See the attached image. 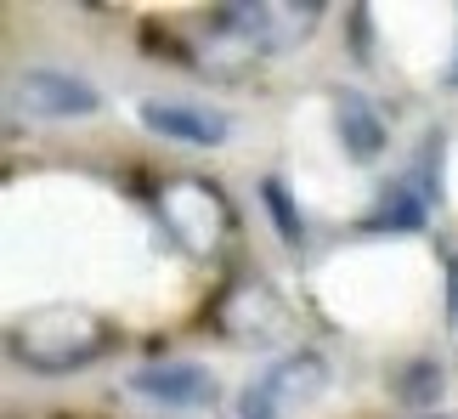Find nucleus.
<instances>
[{
    "label": "nucleus",
    "mask_w": 458,
    "mask_h": 419,
    "mask_svg": "<svg viewBox=\"0 0 458 419\" xmlns=\"http://www.w3.org/2000/svg\"><path fill=\"white\" fill-rule=\"evenodd\" d=\"M453 80H458V68H453Z\"/></svg>",
    "instance_id": "2eb2a0df"
},
{
    "label": "nucleus",
    "mask_w": 458,
    "mask_h": 419,
    "mask_svg": "<svg viewBox=\"0 0 458 419\" xmlns=\"http://www.w3.org/2000/svg\"><path fill=\"white\" fill-rule=\"evenodd\" d=\"M216 318H221V329L233 340H277L289 329V312H284V301H277L267 284H238L221 301Z\"/></svg>",
    "instance_id": "0eeeda50"
},
{
    "label": "nucleus",
    "mask_w": 458,
    "mask_h": 419,
    "mask_svg": "<svg viewBox=\"0 0 458 419\" xmlns=\"http://www.w3.org/2000/svg\"><path fill=\"white\" fill-rule=\"evenodd\" d=\"M425 210H430L425 187H419V182L408 176V182L385 187V193H379V204L368 210V221H362V227H374V233H385V227H391V233H408V227H419V221H425Z\"/></svg>",
    "instance_id": "9d476101"
},
{
    "label": "nucleus",
    "mask_w": 458,
    "mask_h": 419,
    "mask_svg": "<svg viewBox=\"0 0 458 419\" xmlns=\"http://www.w3.org/2000/svg\"><path fill=\"white\" fill-rule=\"evenodd\" d=\"M158 221H165V233L182 244L187 255H209L226 238V227H233V210H226L216 182L182 176L158 193Z\"/></svg>",
    "instance_id": "7ed1b4c3"
},
{
    "label": "nucleus",
    "mask_w": 458,
    "mask_h": 419,
    "mask_svg": "<svg viewBox=\"0 0 458 419\" xmlns=\"http://www.w3.org/2000/svg\"><path fill=\"white\" fill-rule=\"evenodd\" d=\"M323 23V0H260V6H216L209 34L243 51H294Z\"/></svg>",
    "instance_id": "f03ea898"
},
{
    "label": "nucleus",
    "mask_w": 458,
    "mask_h": 419,
    "mask_svg": "<svg viewBox=\"0 0 458 419\" xmlns=\"http://www.w3.org/2000/svg\"><path fill=\"white\" fill-rule=\"evenodd\" d=\"M334 136H340V148L357 165H374L385 153V119H379V108L362 91H340V97H334Z\"/></svg>",
    "instance_id": "1a4fd4ad"
},
{
    "label": "nucleus",
    "mask_w": 458,
    "mask_h": 419,
    "mask_svg": "<svg viewBox=\"0 0 458 419\" xmlns=\"http://www.w3.org/2000/svg\"><path fill=\"white\" fill-rule=\"evenodd\" d=\"M238 419H277V408H272L267 397L250 386V391H243V403H238Z\"/></svg>",
    "instance_id": "ddd939ff"
},
{
    "label": "nucleus",
    "mask_w": 458,
    "mask_h": 419,
    "mask_svg": "<svg viewBox=\"0 0 458 419\" xmlns=\"http://www.w3.org/2000/svg\"><path fill=\"white\" fill-rule=\"evenodd\" d=\"M142 125L153 131V136H165V142H187V148H216V142H226V114H216V108H199V102H165V97H148L142 108Z\"/></svg>",
    "instance_id": "39448f33"
},
{
    "label": "nucleus",
    "mask_w": 458,
    "mask_h": 419,
    "mask_svg": "<svg viewBox=\"0 0 458 419\" xmlns=\"http://www.w3.org/2000/svg\"><path fill=\"white\" fill-rule=\"evenodd\" d=\"M272 408H301V403H317L328 391V363L317 352H289L284 363H272V374L255 386Z\"/></svg>",
    "instance_id": "6e6552de"
},
{
    "label": "nucleus",
    "mask_w": 458,
    "mask_h": 419,
    "mask_svg": "<svg viewBox=\"0 0 458 419\" xmlns=\"http://www.w3.org/2000/svg\"><path fill=\"white\" fill-rule=\"evenodd\" d=\"M108 340H114L108 318H97L91 306H74V301L34 306L12 323V352L34 374H74L108 352Z\"/></svg>",
    "instance_id": "f257e3e1"
},
{
    "label": "nucleus",
    "mask_w": 458,
    "mask_h": 419,
    "mask_svg": "<svg viewBox=\"0 0 458 419\" xmlns=\"http://www.w3.org/2000/svg\"><path fill=\"white\" fill-rule=\"evenodd\" d=\"M131 386L142 397H153V403H165V408H204L221 391L204 363H148V369H136Z\"/></svg>",
    "instance_id": "423d86ee"
},
{
    "label": "nucleus",
    "mask_w": 458,
    "mask_h": 419,
    "mask_svg": "<svg viewBox=\"0 0 458 419\" xmlns=\"http://www.w3.org/2000/svg\"><path fill=\"white\" fill-rule=\"evenodd\" d=\"M408 403H425V397H442V369H430V363H413L408 369V386H396Z\"/></svg>",
    "instance_id": "f8f14e48"
},
{
    "label": "nucleus",
    "mask_w": 458,
    "mask_h": 419,
    "mask_svg": "<svg viewBox=\"0 0 458 419\" xmlns=\"http://www.w3.org/2000/svg\"><path fill=\"white\" fill-rule=\"evenodd\" d=\"M17 108L23 114H40V119H85L102 108L97 85L80 80V74H63V68H29L17 80Z\"/></svg>",
    "instance_id": "20e7f679"
},
{
    "label": "nucleus",
    "mask_w": 458,
    "mask_h": 419,
    "mask_svg": "<svg viewBox=\"0 0 458 419\" xmlns=\"http://www.w3.org/2000/svg\"><path fill=\"white\" fill-rule=\"evenodd\" d=\"M447 284H453V323H458V261H447Z\"/></svg>",
    "instance_id": "4468645a"
},
{
    "label": "nucleus",
    "mask_w": 458,
    "mask_h": 419,
    "mask_svg": "<svg viewBox=\"0 0 458 419\" xmlns=\"http://www.w3.org/2000/svg\"><path fill=\"white\" fill-rule=\"evenodd\" d=\"M260 193H267V210H272V221H277V233H284V244H294V250H301V244H306V221H301V210H294L289 187H284V182H260Z\"/></svg>",
    "instance_id": "9b49d317"
}]
</instances>
